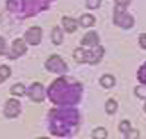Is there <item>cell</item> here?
<instances>
[{
  "mask_svg": "<svg viewBox=\"0 0 146 139\" xmlns=\"http://www.w3.org/2000/svg\"><path fill=\"white\" fill-rule=\"evenodd\" d=\"M77 88H80L78 83H68L66 79H59L49 88V98L59 105L77 102L81 92V90L74 92V89Z\"/></svg>",
  "mask_w": 146,
  "mask_h": 139,
  "instance_id": "obj_1",
  "label": "cell"
},
{
  "mask_svg": "<svg viewBox=\"0 0 146 139\" xmlns=\"http://www.w3.org/2000/svg\"><path fill=\"white\" fill-rule=\"evenodd\" d=\"M114 22L121 28H131L133 24H134V19L133 16H130L127 12H125V6L123 5H115V13H114Z\"/></svg>",
  "mask_w": 146,
  "mask_h": 139,
  "instance_id": "obj_2",
  "label": "cell"
},
{
  "mask_svg": "<svg viewBox=\"0 0 146 139\" xmlns=\"http://www.w3.org/2000/svg\"><path fill=\"white\" fill-rule=\"evenodd\" d=\"M46 68L50 73H56V74H64V73L68 71L66 64L62 61V58L58 56V55H52L46 61Z\"/></svg>",
  "mask_w": 146,
  "mask_h": 139,
  "instance_id": "obj_3",
  "label": "cell"
},
{
  "mask_svg": "<svg viewBox=\"0 0 146 139\" xmlns=\"http://www.w3.org/2000/svg\"><path fill=\"white\" fill-rule=\"evenodd\" d=\"M41 34H43V31H41L40 27H31L30 30H27V33H25V41H27L28 45L36 46L41 41Z\"/></svg>",
  "mask_w": 146,
  "mask_h": 139,
  "instance_id": "obj_4",
  "label": "cell"
},
{
  "mask_svg": "<svg viewBox=\"0 0 146 139\" xmlns=\"http://www.w3.org/2000/svg\"><path fill=\"white\" fill-rule=\"evenodd\" d=\"M27 93L34 102H41L44 99V89H43V86L40 83H33L28 88Z\"/></svg>",
  "mask_w": 146,
  "mask_h": 139,
  "instance_id": "obj_5",
  "label": "cell"
},
{
  "mask_svg": "<svg viewBox=\"0 0 146 139\" xmlns=\"http://www.w3.org/2000/svg\"><path fill=\"white\" fill-rule=\"evenodd\" d=\"M21 112V104L16 101V99H9L5 105V116L9 117V118H13L16 117Z\"/></svg>",
  "mask_w": 146,
  "mask_h": 139,
  "instance_id": "obj_6",
  "label": "cell"
},
{
  "mask_svg": "<svg viewBox=\"0 0 146 139\" xmlns=\"http://www.w3.org/2000/svg\"><path fill=\"white\" fill-rule=\"evenodd\" d=\"M25 50H27V47H25L24 40H22V39H16V40L12 43V49H11L9 56H11L12 59L19 58L21 55H24V53H25Z\"/></svg>",
  "mask_w": 146,
  "mask_h": 139,
  "instance_id": "obj_7",
  "label": "cell"
},
{
  "mask_svg": "<svg viewBox=\"0 0 146 139\" xmlns=\"http://www.w3.org/2000/svg\"><path fill=\"white\" fill-rule=\"evenodd\" d=\"M86 55H87V62L89 64H96L102 59V56H104V47L94 46V49H92V50H86Z\"/></svg>",
  "mask_w": 146,
  "mask_h": 139,
  "instance_id": "obj_8",
  "label": "cell"
},
{
  "mask_svg": "<svg viewBox=\"0 0 146 139\" xmlns=\"http://www.w3.org/2000/svg\"><path fill=\"white\" fill-rule=\"evenodd\" d=\"M81 45H83V46H90V47L98 46V45H99V36H98V33H94V31L87 33V34H86V36L81 39Z\"/></svg>",
  "mask_w": 146,
  "mask_h": 139,
  "instance_id": "obj_9",
  "label": "cell"
},
{
  "mask_svg": "<svg viewBox=\"0 0 146 139\" xmlns=\"http://www.w3.org/2000/svg\"><path fill=\"white\" fill-rule=\"evenodd\" d=\"M78 24L81 25V27H84V28L93 27V25H94V18H93L92 15H89V13L81 15V16H80V19H78Z\"/></svg>",
  "mask_w": 146,
  "mask_h": 139,
  "instance_id": "obj_10",
  "label": "cell"
},
{
  "mask_svg": "<svg viewBox=\"0 0 146 139\" xmlns=\"http://www.w3.org/2000/svg\"><path fill=\"white\" fill-rule=\"evenodd\" d=\"M62 25H64L65 31H68V33H74V31L77 30V22H75V19L68 18V16H65V18L62 19Z\"/></svg>",
  "mask_w": 146,
  "mask_h": 139,
  "instance_id": "obj_11",
  "label": "cell"
},
{
  "mask_svg": "<svg viewBox=\"0 0 146 139\" xmlns=\"http://www.w3.org/2000/svg\"><path fill=\"white\" fill-rule=\"evenodd\" d=\"M74 59L77 61V62H87V55H86V50L83 47H78V49H75L74 50Z\"/></svg>",
  "mask_w": 146,
  "mask_h": 139,
  "instance_id": "obj_12",
  "label": "cell"
},
{
  "mask_svg": "<svg viewBox=\"0 0 146 139\" xmlns=\"http://www.w3.org/2000/svg\"><path fill=\"white\" fill-rule=\"evenodd\" d=\"M100 84L104 86V88H106V89L112 88V86L115 84V79H114V76H111V74H105V76H102V79H100Z\"/></svg>",
  "mask_w": 146,
  "mask_h": 139,
  "instance_id": "obj_13",
  "label": "cell"
},
{
  "mask_svg": "<svg viewBox=\"0 0 146 139\" xmlns=\"http://www.w3.org/2000/svg\"><path fill=\"white\" fill-rule=\"evenodd\" d=\"M64 40V36H62V30L59 27H55L53 31H52V41L55 43V45H61Z\"/></svg>",
  "mask_w": 146,
  "mask_h": 139,
  "instance_id": "obj_14",
  "label": "cell"
},
{
  "mask_svg": "<svg viewBox=\"0 0 146 139\" xmlns=\"http://www.w3.org/2000/svg\"><path fill=\"white\" fill-rule=\"evenodd\" d=\"M25 92H27V89H25V86L22 83H16L11 88V93L15 95V96H22Z\"/></svg>",
  "mask_w": 146,
  "mask_h": 139,
  "instance_id": "obj_15",
  "label": "cell"
},
{
  "mask_svg": "<svg viewBox=\"0 0 146 139\" xmlns=\"http://www.w3.org/2000/svg\"><path fill=\"white\" fill-rule=\"evenodd\" d=\"M92 136H93L94 139H106V138H108V132H106L105 127H98V129L93 130Z\"/></svg>",
  "mask_w": 146,
  "mask_h": 139,
  "instance_id": "obj_16",
  "label": "cell"
},
{
  "mask_svg": "<svg viewBox=\"0 0 146 139\" xmlns=\"http://www.w3.org/2000/svg\"><path fill=\"white\" fill-rule=\"evenodd\" d=\"M117 108H118V104H117L114 99H108V101H106V104H105V110H106L108 114H115Z\"/></svg>",
  "mask_w": 146,
  "mask_h": 139,
  "instance_id": "obj_17",
  "label": "cell"
},
{
  "mask_svg": "<svg viewBox=\"0 0 146 139\" xmlns=\"http://www.w3.org/2000/svg\"><path fill=\"white\" fill-rule=\"evenodd\" d=\"M11 77V68L6 67V65H2L0 67V83L7 80Z\"/></svg>",
  "mask_w": 146,
  "mask_h": 139,
  "instance_id": "obj_18",
  "label": "cell"
},
{
  "mask_svg": "<svg viewBox=\"0 0 146 139\" xmlns=\"http://www.w3.org/2000/svg\"><path fill=\"white\" fill-rule=\"evenodd\" d=\"M137 79H139V82L140 83H143V84H146V62L140 67V70H139V74H137Z\"/></svg>",
  "mask_w": 146,
  "mask_h": 139,
  "instance_id": "obj_19",
  "label": "cell"
},
{
  "mask_svg": "<svg viewBox=\"0 0 146 139\" xmlns=\"http://www.w3.org/2000/svg\"><path fill=\"white\" fill-rule=\"evenodd\" d=\"M130 129H131V124H130L128 120H124V121L119 123V132H123L124 135H127L128 132H130Z\"/></svg>",
  "mask_w": 146,
  "mask_h": 139,
  "instance_id": "obj_20",
  "label": "cell"
},
{
  "mask_svg": "<svg viewBox=\"0 0 146 139\" xmlns=\"http://www.w3.org/2000/svg\"><path fill=\"white\" fill-rule=\"evenodd\" d=\"M134 93H136V96H139L142 99H146V84L137 86V88L134 89Z\"/></svg>",
  "mask_w": 146,
  "mask_h": 139,
  "instance_id": "obj_21",
  "label": "cell"
},
{
  "mask_svg": "<svg viewBox=\"0 0 146 139\" xmlns=\"http://www.w3.org/2000/svg\"><path fill=\"white\" fill-rule=\"evenodd\" d=\"M86 6L89 7V9H98L100 6V0H87L86 2Z\"/></svg>",
  "mask_w": 146,
  "mask_h": 139,
  "instance_id": "obj_22",
  "label": "cell"
},
{
  "mask_svg": "<svg viewBox=\"0 0 146 139\" xmlns=\"http://www.w3.org/2000/svg\"><path fill=\"white\" fill-rule=\"evenodd\" d=\"M125 138L127 139H137V138H139V132H137V130H131L130 129V132L125 135Z\"/></svg>",
  "mask_w": 146,
  "mask_h": 139,
  "instance_id": "obj_23",
  "label": "cell"
},
{
  "mask_svg": "<svg viewBox=\"0 0 146 139\" xmlns=\"http://www.w3.org/2000/svg\"><path fill=\"white\" fill-rule=\"evenodd\" d=\"M3 53H6V43L2 37H0V55H3Z\"/></svg>",
  "mask_w": 146,
  "mask_h": 139,
  "instance_id": "obj_24",
  "label": "cell"
},
{
  "mask_svg": "<svg viewBox=\"0 0 146 139\" xmlns=\"http://www.w3.org/2000/svg\"><path fill=\"white\" fill-rule=\"evenodd\" d=\"M139 43H140V46H142L143 49H146V34H140Z\"/></svg>",
  "mask_w": 146,
  "mask_h": 139,
  "instance_id": "obj_25",
  "label": "cell"
},
{
  "mask_svg": "<svg viewBox=\"0 0 146 139\" xmlns=\"http://www.w3.org/2000/svg\"><path fill=\"white\" fill-rule=\"evenodd\" d=\"M130 2H131V0H117V5H123V6H128V5H130Z\"/></svg>",
  "mask_w": 146,
  "mask_h": 139,
  "instance_id": "obj_26",
  "label": "cell"
},
{
  "mask_svg": "<svg viewBox=\"0 0 146 139\" xmlns=\"http://www.w3.org/2000/svg\"><path fill=\"white\" fill-rule=\"evenodd\" d=\"M145 111H146V105H145Z\"/></svg>",
  "mask_w": 146,
  "mask_h": 139,
  "instance_id": "obj_27",
  "label": "cell"
}]
</instances>
